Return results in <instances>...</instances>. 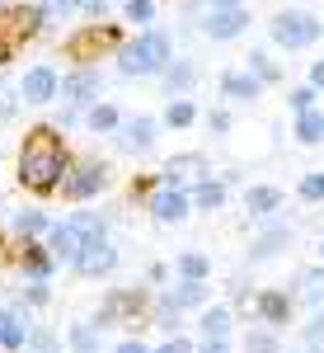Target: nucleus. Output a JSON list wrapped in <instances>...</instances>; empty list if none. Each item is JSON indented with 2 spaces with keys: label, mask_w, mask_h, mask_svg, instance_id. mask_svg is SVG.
<instances>
[{
  "label": "nucleus",
  "mask_w": 324,
  "mask_h": 353,
  "mask_svg": "<svg viewBox=\"0 0 324 353\" xmlns=\"http://www.w3.org/2000/svg\"><path fill=\"white\" fill-rule=\"evenodd\" d=\"M188 203H197V208H207V212H216L221 203H226V184H212V179H202L197 189H193Z\"/></svg>",
  "instance_id": "nucleus-21"
},
{
  "label": "nucleus",
  "mask_w": 324,
  "mask_h": 353,
  "mask_svg": "<svg viewBox=\"0 0 324 353\" xmlns=\"http://www.w3.org/2000/svg\"><path fill=\"white\" fill-rule=\"evenodd\" d=\"M127 5V19L132 24H151L155 19V0H122Z\"/></svg>",
  "instance_id": "nucleus-29"
},
{
  "label": "nucleus",
  "mask_w": 324,
  "mask_h": 353,
  "mask_svg": "<svg viewBox=\"0 0 324 353\" xmlns=\"http://www.w3.org/2000/svg\"><path fill=\"white\" fill-rule=\"evenodd\" d=\"M118 353H146V344H141V339H122V344H118Z\"/></svg>",
  "instance_id": "nucleus-39"
},
{
  "label": "nucleus",
  "mask_w": 324,
  "mask_h": 353,
  "mask_svg": "<svg viewBox=\"0 0 324 353\" xmlns=\"http://www.w3.org/2000/svg\"><path fill=\"white\" fill-rule=\"evenodd\" d=\"M179 273H184V278H207V259H202V254H184V259H179Z\"/></svg>",
  "instance_id": "nucleus-34"
},
{
  "label": "nucleus",
  "mask_w": 324,
  "mask_h": 353,
  "mask_svg": "<svg viewBox=\"0 0 324 353\" xmlns=\"http://www.w3.org/2000/svg\"><path fill=\"white\" fill-rule=\"evenodd\" d=\"M259 311H263V321H268V325H282V321H287V311H292V301L282 297V292H263V297H259Z\"/></svg>",
  "instance_id": "nucleus-20"
},
{
  "label": "nucleus",
  "mask_w": 324,
  "mask_h": 353,
  "mask_svg": "<svg viewBox=\"0 0 324 353\" xmlns=\"http://www.w3.org/2000/svg\"><path fill=\"white\" fill-rule=\"evenodd\" d=\"M118 123H122V113L113 109V104H94L89 109V128L94 132H118Z\"/></svg>",
  "instance_id": "nucleus-24"
},
{
  "label": "nucleus",
  "mask_w": 324,
  "mask_h": 353,
  "mask_svg": "<svg viewBox=\"0 0 324 353\" xmlns=\"http://www.w3.org/2000/svg\"><path fill=\"white\" fill-rule=\"evenodd\" d=\"M113 38H118L113 28H85V33H76V38L66 43V57H71V61H80V66H85V61H89V57L99 52V48H108Z\"/></svg>",
  "instance_id": "nucleus-10"
},
{
  "label": "nucleus",
  "mask_w": 324,
  "mask_h": 353,
  "mask_svg": "<svg viewBox=\"0 0 324 353\" xmlns=\"http://www.w3.org/2000/svg\"><path fill=\"white\" fill-rule=\"evenodd\" d=\"M277 203H282V193L272 189V184H259V189L244 193V212L249 217H268V212H277Z\"/></svg>",
  "instance_id": "nucleus-15"
},
{
  "label": "nucleus",
  "mask_w": 324,
  "mask_h": 353,
  "mask_svg": "<svg viewBox=\"0 0 324 353\" xmlns=\"http://www.w3.org/2000/svg\"><path fill=\"white\" fill-rule=\"evenodd\" d=\"M71 226L80 231L85 241H89V236H104V231H108V221H104V217H94V212H80V217L71 221Z\"/></svg>",
  "instance_id": "nucleus-30"
},
{
  "label": "nucleus",
  "mask_w": 324,
  "mask_h": 353,
  "mask_svg": "<svg viewBox=\"0 0 324 353\" xmlns=\"http://www.w3.org/2000/svg\"><path fill=\"white\" fill-rule=\"evenodd\" d=\"M99 90H104V76H99L94 66H76L71 76H61V85H56V94H61L66 104H76V109L94 104V99H99Z\"/></svg>",
  "instance_id": "nucleus-5"
},
{
  "label": "nucleus",
  "mask_w": 324,
  "mask_h": 353,
  "mask_svg": "<svg viewBox=\"0 0 324 353\" xmlns=\"http://www.w3.org/2000/svg\"><path fill=\"white\" fill-rule=\"evenodd\" d=\"M155 132H160V123L155 118H127V123H118V146L127 151V156H141V151H151L155 146Z\"/></svg>",
  "instance_id": "nucleus-7"
},
{
  "label": "nucleus",
  "mask_w": 324,
  "mask_h": 353,
  "mask_svg": "<svg viewBox=\"0 0 324 353\" xmlns=\"http://www.w3.org/2000/svg\"><path fill=\"white\" fill-rule=\"evenodd\" d=\"M259 90H263V81H259L254 71H226V76H221V94H226V99H235V104L259 99Z\"/></svg>",
  "instance_id": "nucleus-11"
},
{
  "label": "nucleus",
  "mask_w": 324,
  "mask_h": 353,
  "mask_svg": "<svg viewBox=\"0 0 324 353\" xmlns=\"http://www.w3.org/2000/svg\"><path fill=\"white\" fill-rule=\"evenodd\" d=\"M66 170H71V156H66L56 128H33L19 146V184L33 193H52L61 189Z\"/></svg>",
  "instance_id": "nucleus-1"
},
{
  "label": "nucleus",
  "mask_w": 324,
  "mask_h": 353,
  "mask_svg": "<svg viewBox=\"0 0 324 353\" xmlns=\"http://www.w3.org/2000/svg\"><path fill=\"white\" fill-rule=\"evenodd\" d=\"M202 353H226V344H221V339H207V349Z\"/></svg>",
  "instance_id": "nucleus-42"
},
{
  "label": "nucleus",
  "mask_w": 324,
  "mask_h": 353,
  "mask_svg": "<svg viewBox=\"0 0 324 353\" xmlns=\"http://www.w3.org/2000/svg\"><path fill=\"white\" fill-rule=\"evenodd\" d=\"M104 165H76V170H66V179H61V193L66 198H76V203H85V198H94V193L104 189Z\"/></svg>",
  "instance_id": "nucleus-9"
},
{
  "label": "nucleus",
  "mask_w": 324,
  "mask_h": 353,
  "mask_svg": "<svg viewBox=\"0 0 324 353\" xmlns=\"http://www.w3.org/2000/svg\"><path fill=\"white\" fill-rule=\"evenodd\" d=\"M71 349L76 353H99V334L89 325H71Z\"/></svg>",
  "instance_id": "nucleus-27"
},
{
  "label": "nucleus",
  "mask_w": 324,
  "mask_h": 353,
  "mask_svg": "<svg viewBox=\"0 0 324 353\" xmlns=\"http://www.w3.org/2000/svg\"><path fill=\"white\" fill-rule=\"evenodd\" d=\"M0 325H5V311H0Z\"/></svg>",
  "instance_id": "nucleus-44"
},
{
  "label": "nucleus",
  "mask_w": 324,
  "mask_h": 353,
  "mask_svg": "<svg viewBox=\"0 0 324 353\" xmlns=\"http://www.w3.org/2000/svg\"><path fill=\"white\" fill-rule=\"evenodd\" d=\"M197 28L212 43H230V38H240L249 28V14H244V5H207V14L197 19Z\"/></svg>",
  "instance_id": "nucleus-4"
},
{
  "label": "nucleus",
  "mask_w": 324,
  "mask_h": 353,
  "mask_svg": "<svg viewBox=\"0 0 324 353\" xmlns=\"http://www.w3.org/2000/svg\"><path fill=\"white\" fill-rule=\"evenodd\" d=\"M188 193H179V189H160L155 198H151V212H155V221H184L188 217Z\"/></svg>",
  "instance_id": "nucleus-12"
},
{
  "label": "nucleus",
  "mask_w": 324,
  "mask_h": 353,
  "mask_svg": "<svg viewBox=\"0 0 324 353\" xmlns=\"http://www.w3.org/2000/svg\"><path fill=\"white\" fill-rule=\"evenodd\" d=\"M287 99H292V113H305V109H315L320 90H315V85H301V90H292V94H287Z\"/></svg>",
  "instance_id": "nucleus-31"
},
{
  "label": "nucleus",
  "mask_w": 324,
  "mask_h": 353,
  "mask_svg": "<svg viewBox=\"0 0 324 353\" xmlns=\"http://www.w3.org/2000/svg\"><path fill=\"white\" fill-rule=\"evenodd\" d=\"M226 330H230V311H226V306L202 311V334H207V339H226Z\"/></svg>",
  "instance_id": "nucleus-22"
},
{
  "label": "nucleus",
  "mask_w": 324,
  "mask_h": 353,
  "mask_svg": "<svg viewBox=\"0 0 324 353\" xmlns=\"http://www.w3.org/2000/svg\"><path fill=\"white\" fill-rule=\"evenodd\" d=\"M155 353H193V344H188V339H179V334H174V339H169V344H160Z\"/></svg>",
  "instance_id": "nucleus-37"
},
{
  "label": "nucleus",
  "mask_w": 324,
  "mask_h": 353,
  "mask_svg": "<svg viewBox=\"0 0 324 353\" xmlns=\"http://www.w3.org/2000/svg\"><path fill=\"white\" fill-rule=\"evenodd\" d=\"M301 283H305V301H324V269L320 273H305Z\"/></svg>",
  "instance_id": "nucleus-35"
},
{
  "label": "nucleus",
  "mask_w": 324,
  "mask_h": 353,
  "mask_svg": "<svg viewBox=\"0 0 324 353\" xmlns=\"http://www.w3.org/2000/svg\"><path fill=\"white\" fill-rule=\"evenodd\" d=\"M80 231L76 226H47V250H52V259H76L80 254Z\"/></svg>",
  "instance_id": "nucleus-14"
},
{
  "label": "nucleus",
  "mask_w": 324,
  "mask_h": 353,
  "mask_svg": "<svg viewBox=\"0 0 324 353\" xmlns=\"http://www.w3.org/2000/svg\"><path fill=\"white\" fill-rule=\"evenodd\" d=\"M164 301H169V306H197V301H207V288H202V278H184Z\"/></svg>",
  "instance_id": "nucleus-19"
},
{
  "label": "nucleus",
  "mask_w": 324,
  "mask_h": 353,
  "mask_svg": "<svg viewBox=\"0 0 324 353\" xmlns=\"http://www.w3.org/2000/svg\"><path fill=\"white\" fill-rule=\"evenodd\" d=\"M301 198H305V203H320L324 198V170H315V174L301 179Z\"/></svg>",
  "instance_id": "nucleus-32"
},
{
  "label": "nucleus",
  "mask_w": 324,
  "mask_h": 353,
  "mask_svg": "<svg viewBox=\"0 0 324 353\" xmlns=\"http://www.w3.org/2000/svg\"><path fill=\"white\" fill-rule=\"evenodd\" d=\"M287 241H292V231H287V226H268L259 241L249 245V259H272L277 250H287Z\"/></svg>",
  "instance_id": "nucleus-16"
},
{
  "label": "nucleus",
  "mask_w": 324,
  "mask_h": 353,
  "mask_svg": "<svg viewBox=\"0 0 324 353\" xmlns=\"http://www.w3.org/2000/svg\"><path fill=\"white\" fill-rule=\"evenodd\" d=\"M249 353H277V339L272 334H249Z\"/></svg>",
  "instance_id": "nucleus-36"
},
{
  "label": "nucleus",
  "mask_w": 324,
  "mask_h": 353,
  "mask_svg": "<svg viewBox=\"0 0 324 353\" xmlns=\"http://www.w3.org/2000/svg\"><path fill=\"white\" fill-rule=\"evenodd\" d=\"M193 118H197L193 99H184V94H179V99H169V109H164V123H169V128H188Z\"/></svg>",
  "instance_id": "nucleus-23"
},
{
  "label": "nucleus",
  "mask_w": 324,
  "mask_h": 353,
  "mask_svg": "<svg viewBox=\"0 0 324 353\" xmlns=\"http://www.w3.org/2000/svg\"><path fill=\"white\" fill-rule=\"evenodd\" d=\"M0 344H5V349H24V344H28V325H24V321H14V316H5V325H0Z\"/></svg>",
  "instance_id": "nucleus-25"
},
{
  "label": "nucleus",
  "mask_w": 324,
  "mask_h": 353,
  "mask_svg": "<svg viewBox=\"0 0 324 353\" xmlns=\"http://www.w3.org/2000/svg\"><path fill=\"white\" fill-rule=\"evenodd\" d=\"M268 33H272L277 48L301 52V48H310V43L324 33V19H320V14H310V10H287V14H272Z\"/></svg>",
  "instance_id": "nucleus-3"
},
{
  "label": "nucleus",
  "mask_w": 324,
  "mask_h": 353,
  "mask_svg": "<svg viewBox=\"0 0 324 353\" xmlns=\"http://www.w3.org/2000/svg\"><path fill=\"white\" fill-rule=\"evenodd\" d=\"M207 123H212V132H230V113H226V109H216Z\"/></svg>",
  "instance_id": "nucleus-38"
},
{
  "label": "nucleus",
  "mask_w": 324,
  "mask_h": 353,
  "mask_svg": "<svg viewBox=\"0 0 324 353\" xmlns=\"http://www.w3.org/2000/svg\"><path fill=\"white\" fill-rule=\"evenodd\" d=\"M0 5H5V0H0Z\"/></svg>",
  "instance_id": "nucleus-45"
},
{
  "label": "nucleus",
  "mask_w": 324,
  "mask_h": 353,
  "mask_svg": "<svg viewBox=\"0 0 324 353\" xmlns=\"http://www.w3.org/2000/svg\"><path fill=\"white\" fill-rule=\"evenodd\" d=\"M56 85H61V76H56L52 66H28L24 71V81H19V99L24 104H52L56 99Z\"/></svg>",
  "instance_id": "nucleus-6"
},
{
  "label": "nucleus",
  "mask_w": 324,
  "mask_h": 353,
  "mask_svg": "<svg viewBox=\"0 0 324 353\" xmlns=\"http://www.w3.org/2000/svg\"><path fill=\"white\" fill-rule=\"evenodd\" d=\"M14 231H19V236H38V231H47V217H43V212H19V217H14Z\"/></svg>",
  "instance_id": "nucleus-28"
},
{
  "label": "nucleus",
  "mask_w": 324,
  "mask_h": 353,
  "mask_svg": "<svg viewBox=\"0 0 324 353\" xmlns=\"http://www.w3.org/2000/svg\"><path fill=\"white\" fill-rule=\"evenodd\" d=\"M249 71H254V76H259V81L268 85V81H277V76H282V71H277V61H272L268 52H249Z\"/></svg>",
  "instance_id": "nucleus-26"
},
{
  "label": "nucleus",
  "mask_w": 324,
  "mask_h": 353,
  "mask_svg": "<svg viewBox=\"0 0 324 353\" xmlns=\"http://www.w3.org/2000/svg\"><path fill=\"white\" fill-rule=\"evenodd\" d=\"M320 250H324V245H320Z\"/></svg>",
  "instance_id": "nucleus-46"
},
{
  "label": "nucleus",
  "mask_w": 324,
  "mask_h": 353,
  "mask_svg": "<svg viewBox=\"0 0 324 353\" xmlns=\"http://www.w3.org/2000/svg\"><path fill=\"white\" fill-rule=\"evenodd\" d=\"M310 85H315V90H324V61H315V66H310Z\"/></svg>",
  "instance_id": "nucleus-40"
},
{
  "label": "nucleus",
  "mask_w": 324,
  "mask_h": 353,
  "mask_svg": "<svg viewBox=\"0 0 324 353\" xmlns=\"http://www.w3.org/2000/svg\"><path fill=\"white\" fill-rule=\"evenodd\" d=\"M160 76H164V85H169V94H188L193 81H197V66H193V61H169Z\"/></svg>",
  "instance_id": "nucleus-17"
},
{
  "label": "nucleus",
  "mask_w": 324,
  "mask_h": 353,
  "mask_svg": "<svg viewBox=\"0 0 324 353\" xmlns=\"http://www.w3.org/2000/svg\"><path fill=\"white\" fill-rule=\"evenodd\" d=\"M71 264H76L85 278H94V273H108L118 264V250H113L104 236H89V241H80V254H76Z\"/></svg>",
  "instance_id": "nucleus-8"
},
{
  "label": "nucleus",
  "mask_w": 324,
  "mask_h": 353,
  "mask_svg": "<svg viewBox=\"0 0 324 353\" xmlns=\"http://www.w3.org/2000/svg\"><path fill=\"white\" fill-rule=\"evenodd\" d=\"M38 5H43V14H47V19H56V14L66 19V14H76V10H80V0H38Z\"/></svg>",
  "instance_id": "nucleus-33"
},
{
  "label": "nucleus",
  "mask_w": 324,
  "mask_h": 353,
  "mask_svg": "<svg viewBox=\"0 0 324 353\" xmlns=\"http://www.w3.org/2000/svg\"><path fill=\"white\" fill-rule=\"evenodd\" d=\"M296 141H301V146H315V141H324V113H320V109L296 113Z\"/></svg>",
  "instance_id": "nucleus-18"
},
{
  "label": "nucleus",
  "mask_w": 324,
  "mask_h": 353,
  "mask_svg": "<svg viewBox=\"0 0 324 353\" xmlns=\"http://www.w3.org/2000/svg\"><path fill=\"white\" fill-rule=\"evenodd\" d=\"M207 5H244V0H207Z\"/></svg>",
  "instance_id": "nucleus-43"
},
{
  "label": "nucleus",
  "mask_w": 324,
  "mask_h": 353,
  "mask_svg": "<svg viewBox=\"0 0 324 353\" xmlns=\"http://www.w3.org/2000/svg\"><path fill=\"white\" fill-rule=\"evenodd\" d=\"M169 61H174L169 57V38H164L160 28H146L141 38L118 48V71L122 76H160Z\"/></svg>",
  "instance_id": "nucleus-2"
},
{
  "label": "nucleus",
  "mask_w": 324,
  "mask_h": 353,
  "mask_svg": "<svg viewBox=\"0 0 324 353\" xmlns=\"http://www.w3.org/2000/svg\"><path fill=\"white\" fill-rule=\"evenodd\" d=\"M197 174H207L202 156H174V161L164 165V189H179L184 179H197Z\"/></svg>",
  "instance_id": "nucleus-13"
},
{
  "label": "nucleus",
  "mask_w": 324,
  "mask_h": 353,
  "mask_svg": "<svg viewBox=\"0 0 324 353\" xmlns=\"http://www.w3.org/2000/svg\"><path fill=\"white\" fill-rule=\"evenodd\" d=\"M310 339H324V311L315 316V321H310Z\"/></svg>",
  "instance_id": "nucleus-41"
}]
</instances>
